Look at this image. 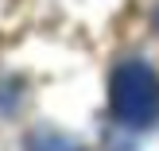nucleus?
Listing matches in <instances>:
<instances>
[{"instance_id":"f257e3e1","label":"nucleus","mask_w":159,"mask_h":151,"mask_svg":"<svg viewBox=\"0 0 159 151\" xmlns=\"http://www.w3.org/2000/svg\"><path fill=\"white\" fill-rule=\"evenodd\" d=\"M109 105L113 116L128 128H148L159 120V74L148 62L128 58L113 70L109 82Z\"/></svg>"}]
</instances>
